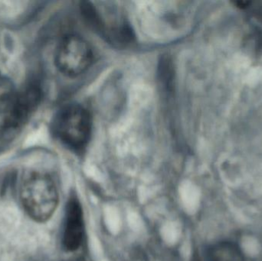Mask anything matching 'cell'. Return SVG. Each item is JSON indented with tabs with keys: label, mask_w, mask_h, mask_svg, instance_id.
Returning <instances> with one entry per match:
<instances>
[{
	"label": "cell",
	"mask_w": 262,
	"mask_h": 261,
	"mask_svg": "<svg viewBox=\"0 0 262 261\" xmlns=\"http://www.w3.org/2000/svg\"><path fill=\"white\" fill-rule=\"evenodd\" d=\"M84 227L81 204L75 198L69 199L66 207L63 245L68 251H77L84 239Z\"/></svg>",
	"instance_id": "5"
},
{
	"label": "cell",
	"mask_w": 262,
	"mask_h": 261,
	"mask_svg": "<svg viewBox=\"0 0 262 261\" xmlns=\"http://www.w3.org/2000/svg\"><path fill=\"white\" fill-rule=\"evenodd\" d=\"M42 98L41 86L30 82L17 90L4 119L0 124V138H10L18 133L39 106Z\"/></svg>",
	"instance_id": "3"
},
{
	"label": "cell",
	"mask_w": 262,
	"mask_h": 261,
	"mask_svg": "<svg viewBox=\"0 0 262 261\" xmlns=\"http://www.w3.org/2000/svg\"><path fill=\"white\" fill-rule=\"evenodd\" d=\"M207 261H246L238 245L232 242H221L212 245L206 251Z\"/></svg>",
	"instance_id": "6"
},
{
	"label": "cell",
	"mask_w": 262,
	"mask_h": 261,
	"mask_svg": "<svg viewBox=\"0 0 262 261\" xmlns=\"http://www.w3.org/2000/svg\"><path fill=\"white\" fill-rule=\"evenodd\" d=\"M20 198L25 211L35 222L52 218L58 204V193L52 178L44 172L26 173L21 182Z\"/></svg>",
	"instance_id": "1"
},
{
	"label": "cell",
	"mask_w": 262,
	"mask_h": 261,
	"mask_svg": "<svg viewBox=\"0 0 262 261\" xmlns=\"http://www.w3.org/2000/svg\"><path fill=\"white\" fill-rule=\"evenodd\" d=\"M16 91L12 81L0 74V124L9 110Z\"/></svg>",
	"instance_id": "7"
},
{
	"label": "cell",
	"mask_w": 262,
	"mask_h": 261,
	"mask_svg": "<svg viewBox=\"0 0 262 261\" xmlns=\"http://www.w3.org/2000/svg\"><path fill=\"white\" fill-rule=\"evenodd\" d=\"M92 121L89 112L79 104H69L55 116L53 131L56 137L74 151L85 148L92 135Z\"/></svg>",
	"instance_id": "2"
},
{
	"label": "cell",
	"mask_w": 262,
	"mask_h": 261,
	"mask_svg": "<svg viewBox=\"0 0 262 261\" xmlns=\"http://www.w3.org/2000/svg\"><path fill=\"white\" fill-rule=\"evenodd\" d=\"M75 261H86V260H84V259L80 258V259H78V260H76Z\"/></svg>",
	"instance_id": "8"
},
{
	"label": "cell",
	"mask_w": 262,
	"mask_h": 261,
	"mask_svg": "<svg viewBox=\"0 0 262 261\" xmlns=\"http://www.w3.org/2000/svg\"><path fill=\"white\" fill-rule=\"evenodd\" d=\"M93 58L92 48L84 38L69 35L62 38L57 47L55 62L61 73L75 78L89 68Z\"/></svg>",
	"instance_id": "4"
}]
</instances>
